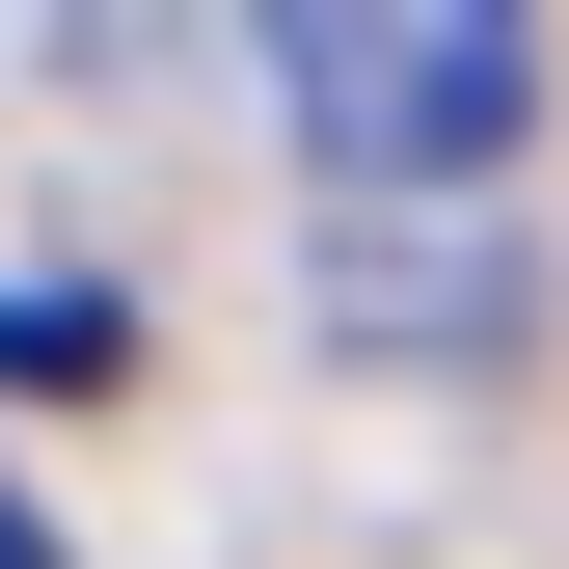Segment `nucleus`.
Segmentation results:
<instances>
[{
	"instance_id": "nucleus-1",
	"label": "nucleus",
	"mask_w": 569,
	"mask_h": 569,
	"mask_svg": "<svg viewBox=\"0 0 569 569\" xmlns=\"http://www.w3.org/2000/svg\"><path fill=\"white\" fill-rule=\"evenodd\" d=\"M271 28V109L352 218H435L542 136V0H244Z\"/></svg>"
},
{
	"instance_id": "nucleus-2",
	"label": "nucleus",
	"mask_w": 569,
	"mask_h": 569,
	"mask_svg": "<svg viewBox=\"0 0 569 569\" xmlns=\"http://www.w3.org/2000/svg\"><path fill=\"white\" fill-rule=\"evenodd\" d=\"M0 380H109V299H0Z\"/></svg>"
},
{
	"instance_id": "nucleus-3",
	"label": "nucleus",
	"mask_w": 569,
	"mask_h": 569,
	"mask_svg": "<svg viewBox=\"0 0 569 569\" xmlns=\"http://www.w3.org/2000/svg\"><path fill=\"white\" fill-rule=\"evenodd\" d=\"M28 28H54V54H136V28H163V0H28Z\"/></svg>"
},
{
	"instance_id": "nucleus-4",
	"label": "nucleus",
	"mask_w": 569,
	"mask_h": 569,
	"mask_svg": "<svg viewBox=\"0 0 569 569\" xmlns=\"http://www.w3.org/2000/svg\"><path fill=\"white\" fill-rule=\"evenodd\" d=\"M0 569H54V542H28V516H0Z\"/></svg>"
}]
</instances>
